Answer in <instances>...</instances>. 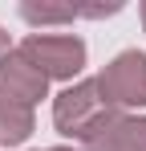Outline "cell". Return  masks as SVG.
Wrapping results in <instances>:
<instances>
[{"instance_id":"8992f818","label":"cell","mask_w":146,"mask_h":151,"mask_svg":"<svg viewBox=\"0 0 146 151\" xmlns=\"http://www.w3.org/2000/svg\"><path fill=\"white\" fill-rule=\"evenodd\" d=\"M24 25H33L37 33H45L53 25H73L77 21V4H53V0H21L16 4Z\"/></svg>"},{"instance_id":"ba28073f","label":"cell","mask_w":146,"mask_h":151,"mask_svg":"<svg viewBox=\"0 0 146 151\" xmlns=\"http://www.w3.org/2000/svg\"><path fill=\"white\" fill-rule=\"evenodd\" d=\"M114 12H122V0H110V4H77V17H94V21L114 17Z\"/></svg>"},{"instance_id":"5b68a950","label":"cell","mask_w":146,"mask_h":151,"mask_svg":"<svg viewBox=\"0 0 146 151\" xmlns=\"http://www.w3.org/2000/svg\"><path fill=\"white\" fill-rule=\"evenodd\" d=\"M81 151H146V114L114 110Z\"/></svg>"},{"instance_id":"3957f363","label":"cell","mask_w":146,"mask_h":151,"mask_svg":"<svg viewBox=\"0 0 146 151\" xmlns=\"http://www.w3.org/2000/svg\"><path fill=\"white\" fill-rule=\"evenodd\" d=\"M97 90L122 114L146 110V53L138 49H122L118 57H110L97 74Z\"/></svg>"},{"instance_id":"9c48e42d","label":"cell","mask_w":146,"mask_h":151,"mask_svg":"<svg viewBox=\"0 0 146 151\" xmlns=\"http://www.w3.org/2000/svg\"><path fill=\"white\" fill-rule=\"evenodd\" d=\"M12 49H16V45H12V37H8V33L0 29V61H4V57H8Z\"/></svg>"},{"instance_id":"7a4b0ae2","label":"cell","mask_w":146,"mask_h":151,"mask_svg":"<svg viewBox=\"0 0 146 151\" xmlns=\"http://www.w3.org/2000/svg\"><path fill=\"white\" fill-rule=\"evenodd\" d=\"M16 49L41 70V74L53 82H69L85 70V57H89V49H85V41L81 37H73V33H28Z\"/></svg>"},{"instance_id":"8fae6325","label":"cell","mask_w":146,"mask_h":151,"mask_svg":"<svg viewBox=\"0 0 146 151\" xmlns=\"http://www.w3.org/2000/svg\"><path fill=\"white\" fill-rule=\"evenodd\" d=\"M142 29H146V0H142Z\"/></svg>"},{"instance_id":"277c9868","label":"cell","mask_w":146,"mask_h":151,"mask_svg":"<svg viewBox=\"0 0 146 151\" xmlns=\"http://www.w3.org/2000/svg\"><path fill=\"white\" fill-rule=\"evenodd\" d=\"M0 98L37 106L41 98H49V78L41 74L21 49H12L4 61H0Z\"/></svg>"},{"instance_id":"30bf717a","label":"cell","mask_w":146,"mask_h":151,"mask_svg":"<svg viewBox=\"0 0 146 151\" xmlns=\"http://www.w3.org/2000/svg\"><path fill=\"white\" fill-rule=\"evenodd\" d=\"M41 151H81V147H41Z\"/></svg>"},{"instance_id":"52a82bcc","label":"cell","mask_w":146,"mask_h":151,"mask_svg":"<svg viewBox=\"0 0 146 151\" xmlns=\"http://www.w3.org/2000/svg\"><path fill=\"white\" fill-rule=\"evenodd\" d=\"M33 106L24 102H12V98H0V147H21L24 139L33 135Z\"/></svg>"},{"instance_id":"6da1fadb","label":"cell","mask_w":146,"mask_h":151,"mask_svg":"<svg viewBox=\"0 0 146 151\" xmlns=\"http://www.w3.org/2000/svg\"><path fill=\"white\" fill-rule=\"evenodd\" d=\"M114 114V106L101 98V90H97V78H81V82H73L65 86L57 98H53V127L73 139L77 147H85L89 139H94V131L106 119Z\"/></svg>"}]
</instances>
